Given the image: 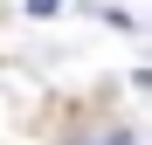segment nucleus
<instances>
[{
	"mask_svg": "<svg viewBox=\"0 0 152 145\" xmlns=\"http://www.w3.org/2000/svg\"><path fill=\"white\" fill-rule=\"evenodd\" d=\"M104 145H132V138H124V131H111V138H104Z\"/></svg>",
	"mask_w": 152,
	"mask_h": 145,
	"instance_id": "1",
	"label": "nucleus"
}]
</instances>
